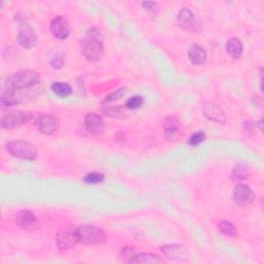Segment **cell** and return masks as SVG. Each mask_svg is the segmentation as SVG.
I'll return each mask as SVG.
<instances>
[{"label": "cell", "instance_id": "cell-2", "mask_svg": "<svg viewBox=\"0 0 264 264\" xmlns=\"http://www.w3.org/2000/svg\"><path fill=\"white\" fill-rule=\"evenodd\" d=\"M103 39L100 31L92 27L83 39V54L90 62H97L103 57Z\"/></svg>", "mask_w": 264, "mask_h": 264}, {"label": "cell", "instance_id": "cell-9", "mask_svg": "<svg viewBox=\"0 0 264 264\" xmlns=\"http://www.w3.org/2000/svg\"><path fill=\"white\" fill-rule=\"evenodd\" d=\"M51 32L58 39H66L71 34V25L69 21L61 16L55 17L51 22Z\"/></svg>", "mask_w": 264, "mask_h": 264}, {"label": "cell", "instance_id": "cell-19", "mask_svg": "<svg viewBox=\"0 0 264 264\" xmlns=\"http://www.w3.org/2000/svg\"><path fill=\"white\" fill-rule=\"evenodd\" d=\"M226 52L231 58L238 59L243 55L244 46L238 38L232 37L226 43Z\"/></svg>", "mask_w": 264, "mask_h": 264}, {"label": "cell", "instance_id": "cell-18", "mask_svg": "<svg viewBox=\"0 0 264 264\" xmlns=\"http://www.w3.org/2000/svg\"><path fill=\"white\" fill-rule=\"evenodd\" d=\"M130 263H163L164 260L161 259L159 256L152 254V253H135L131 257Z\"/></svg>", "mask_w": 264, "mask_h": 264}, {"label": "cell", "instance_id": "cell-21", "mask_svg": "<svg viewBox=\"0 0 264 264\" xmlns=\"http://www.w3.org/2000/svg\"><path fill=\"white\" fill-rule=\"evenodd\" d=\"M48 62L54 70H61L64 66L63 56L59 51H52L49 54Z\"/></svg>", "mask_w": 264, "mask_h": 264}, {"label": "cell", "instance_id": "cell-11", "mask_svg": "<svg viewBox=\"0 0 264 264\" xmlns=\"http://www.w3.org/2000/svg\"><path fill=\"white\" fill-rule=\"evenodd\" d=\"M178 24L181 28L185 30H197L200 28V22H198L195 15L188 10L187 8H183L178 15Z\"/></svg>", "mask_w": 264, "mask_h": 264}, {"label": "cell", "instance_id": "cell-5", "mask_svg": "<svg viewBox=\"0 0 264 264\" xmlns=\"http://www.w3.org/2000/svg\"><path fill=\"white\" fill-rule=\"evenodd\" d=\"M79 244L77 227H68L58 232L56 236V245L61 250H69Z\"/></svg>", "mask_w": 264, "mask_h": 264}, {"label": "cell", "instance_id": "cell-16", "mask_svg": "<svg viewBox=\"0 0 264 264\" xmlns=\"http://www.w3.org/2000/svg\"><path fill=\"white\" fill-rule=\"evenodd\" d=\"M16 223L22 229H31L36 224V217L32 212L23 210L17 214Z\"/></svg>", "mask_w": 264, "mask_h": 264}, {"label": "cell", "instance_id": "cell-4", "mask_svg": "<svg viewBox=\"0 0 264 264\" xmlns=\"http://www.w3.org/2000/svg\"><path fill=\"white\" fill-rule=\"evenodd\" d=\"M7 150L12 156L22 160L32 161L37 157L36 148L32 144L23 141H14L8 143Z\"/></svg>", "mask_w": 264, "mask_h": 264}, {"label": "cell", "instance_id": "cell-25", "mask_svg": "<svg viewBox=\"0 0 264 264\" xmlns=\"http://www.w3.org/2000/svg\"><path fill=\"white\" fill-rule=\"evenodd\" d=\"M144 101H145V99H144L143 96H140V95L132 96V97L127 99L126 107L129 108V109H138L141 106H143Z\"/></svg>", "mask_w": 264, "mask_h": 264}, {"label": "cell", "instance_id": "cell-17", "mask_svg": "<svg viewBox=\"0 0 264 264\" xmlns=\"http://www.w3.org/2000/svg\"><path fill=\"white\" fill-rule=\"evenodd\" d=\"M188 58L194 65H203L207 61V52L201 46L192 45L188 50Z\"/></svg>", "mask_w": 264, "mask_h": 264}, {"label": "cell", "instance_id": "cell-1", "mask_svg": "<svg viewBox=\"0 0 264 264\" xmlns=\"http://www.w3.org/2000/svg\"><path fill=\"white\" fill-rule=\"evenodd\" d=\"M40 82V76L33 70H24L11 75L5 84V90L14 92L23 89H29Z\"/></svg>", "mask_w": 264, "mask_h": 264}, {"label": "cell", "instance_id": "cell-6", "mask_svg": "<svg viewBox=\"0 0 264 264\" xmlns=\"http://www.w3.org/2000/svg\"><path fill=\"white\" fill-rule=\"evenodd\" d=\"M31 116L28 113L21 111H12L3 116L2 118V127L4 129H14L25 125L29 122Z\"/></svg>", "mask_w": 264, "mask_h": 264}, {"label": "cell", "instance_id": "cell-12", "mask_svg": "<svg viewBox=\"0 0 264 264\" xmlns=\"http://www.w3.org/2000/svg\"><path fill=\"white\" fill-rule=\"evenodd\" d=\"M202 109L205 117L213 122H217L219 124H225L227 121L226 115L223 112V109L219 105L213 102H205Z\"/></svg>", "mask_w": 264, "mask_h": 264}, {"label": "cell", "instance_id": "cell-28", "mask_svg": "<svg viewBox=\"0 0 264 264\" xmlns=\"http://www.w3.org/2000/svg\"><path fill=\"white\" fill-rule=\"evenodd\" d=\"M103 112L109 117H118L122 114L121 107H115V106H105L103 108Z\"/></svg>", "mask_w": 264, "mask_h": 264}, {"label": "cell", "instance_id": "cell-27", "mask_svg": "<svg viewBox=\"0 0 264 264\" xmlns=\"http://www.w3.org/2000/svg\"><path fill=\"white\" fill-rule=\"evenodd\" d=\"M124 93H125V89H124V88L119 89V90H117V91L113 92L112 94H109L108 96H106V97H105V99H104V102H105V103H107V102H112V101L118 100L120 97H122V96H123V94H124Z\"/></svg>", "mask_w": 264, "mask_h": 264}, {"label": "cell", "instance_id": "cell-13", "mask_svg": "<svg viewBox=\"0 0 264 264\" xmlns=\"http://www.w3.org/2000/svg\"><path fill=\"white\" fill-rule=\"evenodd\" d=\"M85 127L92 135H100L104 131V122L101 116L95 113L87 114L85 117Z\"/></svg>", "mask_w": 264, "mask_h": 264}, {"label": "cell", "instance_id": "cell-8", "mask_svg": "<svg viewBox=\"0 0 264 264\" xmlns=\"http://www.w3.org/2000/svg\"><path fill=\"white\" fill-rule=\"evenodd\" d=\"M35 126L41 134L51 136L59 129V120L53 115H42L37 118Z\"/></svg>", "mask_w": 264, "mask_h": 264}, {"label": "cell", "instance_id": "cell-14", "mask_svg": "<svg viewBox=\"0 0 264 264\" xmlns=\"http://www.w3.org/2000/svg\"><path fill=\"white\" fill-rule=\"evenodd\" d=\"M180 128H181V121L177 116L169 115L168 117H166L163 123L165 139L168 141L174 140L179 134Z\"/></svg>", "mask_w": 264, "mask_h": 264}, {"label": "cell", "instance_id": "cell-29", "mask_svg": "<svg viewBox=\"0 0 264 264\" xmlns=\"http://www.w3.org/2000/svg\"><path fill=\"white\" fill-rule=\"evenodd\" d=\"M156 7L155 3H143V8L146 11H152Z\"/></svg>", "mask_w": 264, "mask_h": 264}, {"label": "cell", "instance_id": "cell-15", "mask_svg": "<svg viewBox=\"0 0 264 264\" xmlns=\"http://www.w3.org/2000/svg\"><path fill=\"white\" fill-rule=\"evenodd\" d=\"M160 250L167 258L173 261H183L184 257L186 256L185 248L182 245H165L162 246Z\"/></svg>", "mask_w": 264, "mask_h": 264}, {"label": "cell", "instance_id": "cell-20", "mask_svg": "<svg viewBox=\"0 0 264 264\" xmlns=\"http://www.w3.org/2000/svg\"><path fill=\"white\" fill-rule=\"evenodd\" d=\"M51 89L54 94L59 97H68L73 93V88L70 84L64 82H55L52 84Z\"/></svg>", "mask_w": 264, "mask_h": 264}, {"label": "cell", "instance_id": "cell-7", "mask_svg": "<svg viewBox=\"0 0 264 264\" xmlns=\"http://www.w3.org/2000/svg\"><path fill=\"white\" fill-rule=\"evenodd\" d=\"M37 35L35 30L27 23H21L18 32V42L25 49L34 48L37 45Z\"/></svg>", "mask_w": 264, "mask_h": 264}, {"label": "cell", "instance_id": "cell-22", "mask_svg": "<svg viewBox=\"0 0 264 264\" xmlns=\"http://www.w3.org/2000/svg\"><path fill=\"white\" fill-rule=\"evenodd\" d=\"M218 229L222 234L227 236H235L237 234L235 226L228 221H221L218 225Z\"/></svg>", "mask_w": 264, "mask_h": 264}, {"label": "cell", "instance_id": "cell-3", "mask_svg": "<svg viewBox=\"0 0 264 264\" xmlns=\"http://www.w3.org/2000/svg\"><path fill=\"white\" fill-rule=\"evenodd\" d=\"M79 243L83 245H101L107 240V235L105 232L95 226L83 225L77 227Z\"/></svg>", "mask_w": 264, "mask_h": 264}, {"label": "cell", "instance_id": "cell-23", "mask_svg": "<svg viewBox=\"0 0 264 264\" xmlns=\"http://www.w3.org/2000/svg\"><path fill=\"white\" fill-rule=\"evenodd\" d=\"M249 175V171L247 169V167L243 164H237L233 170H232V179L235 182H241L244 180H246Z\"/></svg>", "mask_w": 264, "mask_h": 264}, {"label": "cell", "instance_id": "cell-30", "mask_svg": "<svg viewBox=\"0 0 264 264\" xmlns=\"http://www.w3.org/2000/svg\"><path fill=\"white\" fill-rule=\"evenodd\" d=\"M258 125H259V127H260V129L262 130V120H260L259 121V123H258Z\"/></svg>", "mask_w": 264, "mask_h": 264}, {"label": "cell", "instance_id": "cell-24", "mask_svg": "<svg viewBox=\"0 0 264 264\" xmlns=\"http://www.w3.org/2000/svg\"><path fill=\"white\" fill-rule=\"evenodd\" d=\"M104 181V175L101 172H97V171H92L89 172L85 175L84 178V182L86 184L89 185H96V184H100Z\"/></svg>", "mask_w": 264, "mask_h": 264}, {"label": "cell", "instance_id": "cell-10", "mask_svg": "<svg viewBox=\"0 0 264 264\" xmlns=\"http://www.w3.org/2000/svg\"><path fill=\"white\" fill-rule=\"evenodd\" d=\"M233 201L236 205L240 207H247L251 205L254 201V193L250 187L247 185L238 184L233 190Z\"/></svg>", "mask_w": 264, "mask_h": 264}, {"label": "cell", "instance_id": "cell-26", "mask_svg": "<svg viewBox=\"0 0 264 264\" xmlns=\"http://www.w3.org/2000/svg\"><path fill=\"white\" fill-rule=\"evenodd\" d=\"M206 140V135L204 131H197L195 134H193L191 136V138L188 140V145L195 147L198 146L200 144H202L204 141Z\"/></svg>", "mask_w": 264, "mask_h": 264}]
</instances>
